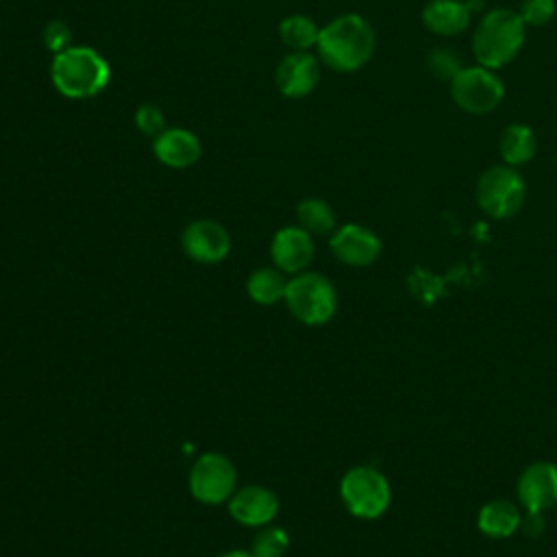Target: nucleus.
Masks as SVG:
<instances>
[{
	"instance_id": "f257e3e1",
	"label": "nucleus",
	"mask_w": 557,
	"mask_h": 557,
	"mask_svg": "<svg viewBox=\"0 0 557 557\" xmlns=\"http://www.w3.org/2000/svg\"><path fill=\"white\" fill-rule=\"evenodd\" d=\"M315 48L322 63L331 70L357 72L372 59L376 35L363 15L344 13L320 28Z\"/></svg>"
},
{
	"instance_id": "9d476101",
	"label": "nucleus",
	"mask_w": 557,
	"mask_h": 557,
	"mask_svg": "<svg viewBox=\"0 0 557 557\" xmlns=\"http://www.w3.org/2000/svg\"><path fill=\"white\" fill-rule=\"evenodd\" d=\"M331 252L346 265L363 268L379 259L381 239L374 231L361 224H344L331 235Z\"/></svg>"
},
{
	"instance_id": "1a4fd4ad",
	"label": "nucleus",
	"mask_w": 557,
	"mask_h": 557,
	"mask_svg": "<svg viewBox=\"0 0 557 557\" xmlns=\"http://www.w3.org/2000/svg\"><path fill=\"white\" fill-rule=\"evenodd\" d=\"M518 500L527 511H546L557 505V466L550 461L529 463L516 483Z\"/></svg>"
},
{
	"instance_id": "cd10ccee",
	"label": "nucleus",
	"mask_w": 557,
	"mask_h": 557,
	"mask_svg": "<svg viewBox=\"0 0 557 557\" xmlns=\"http://www.w3.org/2000/svg\"><path fill=\"white\" fill-rule=\"evenodd\" d=\"M218 557H255V555L248 553V550H228V553H222Z\"/></svg>"
},
{
	"instance_id": "ddd939ff",
	"label": "nucleus",
	"mask_w": 557,
	"mask_h": 557,
	"mask_svg": "<svg viewBox=\"0 0 557 557\" xmlns=\"http://www.w3.org/2000/svg\"><path fill=\"white\" fill-rule=\"evenodd\" d=\"M228 513L244 527H265L278 513V498L263 485H246L228 498Z\"/></svg>"
},
{
	"instance_id": "412c9836",
	"label": "nucleus",
	"mask_w": 557,
	"mask_h": 557,
	"mask_svg": "<svg viewBox=\"0 0 557 557\" xmlns=\"http://www.w3.org/2000/svg\"><path fill=\"white\" fill-rule=\"evenodd\" d=\"M320 28L307 15H289L278 24V35L285 46L296 52H307L318 44Z\"/></svg>"
},
{
	"instance_id": "7ed1b4c3",
	"label": "nucleus",
	"mask_w": 557,
	"mask_h": 557,
	"mask_svg": "<svg viewBox=\"0 0 557 557\" xmlns=\"http://www.w3.org/2000/svg\"><path fill=\"white\" fill-rule=\"evenodd\" d=\"M524 22L511 9L487 11L472 35V52L479 65L490 70L507 65L524 44Z\"/></svg>"
},
{
	"instance_id": "a878e982",
	"label": "nucleus",
	"mask_w": 557,
	"mask_h": 557,
	"mask_svg": "<svg viewBox=\"0 0 557 557\" xmlns=\"http://www.w3.org/2000/svg\"><path fill=\"white\" fill-rule=\"evenodd\" d=\"M41 39H44V46L57 54L70 48L72 30L63 20H50L41 30Z\"/></svg>"
},
{
	"instance_id": "bb28decb",
	"label": "nucleus",
	"mask_w": 557,
	"mask_h": 557,
	"mask_svg": "<svg viewBox=\"0 0 557 557\" xmlns=\"http://www.w3.org/2000/svg\"><path fill=\"white\" fill-rule=\"evenodd\" d=\"M544 527H546V522H544V513L542 511H527L522 516V520H520V529L518 531H522L529 537H540L544 533Z\"/></svg>"
},
{
	"instance_id": "393cba45",
	"label": "nucleus",
	"mask_w": 557,
	"mask_h": 557,
	"mask_svg": "<svg viewBox=\"0 0 557 557\" xmlns=\"http://www.w3.org/2000/svg\"><path fill=\"white\" fill-rule=\"evenodd\" d=\"M557 11L555 0H522L518 15L529 26H544L553 20Z\"/></svg>"
},
{
	"instance_id": "a211bd4d",
	"label": "nucleus",
	"mask_w": 557,
	"mask_h": 557,
	"mask_svg": "<svg viewBox=\"0 0 557 557\" xmlns=\"http://www.w3.org/2000/svg\"><path fill=\"white\" fill-rule=\"evenodd\" d=\"M535 150H537V137L533 128H529L527 124L513 122L500 133L498 152L507 165L518 168L529 163L535 157Z\"/></svg>"
},
{
	"instance_id": "4468645a",
	"label": "nucleus",
	"mask_w": 557,
	"mask_h": 557,
	"mask_svg": "<svg viewBox=\"0 0 557 557\" xmlns=\"http://www.w3.org/2000/svg\"><path fill=\"white\" fill-rule=\"evenodd\" d=\"M320 81V61L309 52H292L276 67V87L287 98L309 96Z\"/></svg>"
},
{
	"instance_id": "f03ea898",
	"label": "nucleus",
	"mask_w": 557,
	"mask_h": 557,
	"mask_svg": "<svg viewBox=\"0 0 557 557\" xmlns=\"http://www.w3.org/2000/svg\"><path fill=\"white\" fill-rule=\"evenodd\" d=\"M50 78L65 98H91L111 81L107 59L89 46H70L57 52L50 65Z\"/></svg>"
},
{
	"instance_id": "4be33fe9",
	"label": "nucleus",
	"mask_w": 557,
	"mask_h": 557,
	"mask_svg": "<svg viewBox=\"0 0 557 557\" xmlns=\"http://www.w3.org/2000/svg\"><path fill=\"white\" fill-rule=\"evenodd\" d=\"M289 548V535L281 527L265 524L261 527L252 542H250V553L255 557H283Z\"/></svg>"
},
{
	"instance_id": "2eb2a0df",
	"label": "nucleus",
	"mask_w": 557,
	"mask_h": 557,
	"mask_svg": "<svg viewBox=\"0 0 557 557\" xmlns=\"http://www.w3.org/2000/svg\"><path fill=\"white\" fill-rule=\"evenodd\" d=\"M152 150L163 165L176 170L194 165L202 154L200 139L191 131L178 126L165 128L161 135H157L152 141Z\"/></svg>"
},
{
	"instance_id": "9b49d317",
	"label": "nucleus",
	"mask_w": 557,
	"mask_h": 557,
	"mask_svg": "<svg viewBox=\"0 0 557 557\" xmlns=\"http://www.w3.org/2000/svg\"><path fill=\"white\" fill-rule=\"evenodd\" d=\"M183 250L198 263H220L231 250L228 231L215 220L191 222L181 237Z\"/></svg>"
},
{
	"instance_id": "0eeeda50",
	"label": "nucleus",
	"mask_w": 557,
	"mask_h": 557,
	"mask_svg": "<svg viewBox=\"0 0 557 557\" xmlns=\"http://www.w3.org/2000/svg\"><path fill=\"white\" fill-rule=\"evenodd\" d=\"M450 98L461 111L483 115L503 102L505 85L498 74L485 65H463L450 81Z\"/></svg>"
},
{
	"instance_id": "dca6fc26",
	"label": "nucleus",
	"mask_w": 557,
	"mask_h": 557,
	"mask_svg": "<svg viewBox=\"0 0 557 557\" xmlns=\"http://www.w3.org/2000/svg\"><path fill=\"white\" fill-rule=\"evenodd\" d=\"M472 9L461 0H431L422 9L424 26L442 37H453L463 33L470 26Z\"/></svg>"
},
{
	"instance_id": "6e6552de",
	"label": "nucleus",
	"mask_w": 557,
	"mask_h": 557,
	"mask_svg": "<svg viewBox=\"0 0 557 557\" xmlns=\"http://www.w3.org/2000/svg\"><path fill=\"white\" fill-rule=\"evenodd\" d=\"M237 470L222 453L200 455L189 470V490L205 505L226 503L235 494Z\"/></svg>"
},
{
	"instance_id": "5701e85b",
	"label": "nucleus",
	"mask_w": 557,
	"mask_h": 557,
	"mask_svg": "<svg viewBox=\"0 0 557 557\" xmlns=\"http://www.w3.org/2000/svg\"><path fill=\"white\" fill-rule=\"evenodd\" d=\"M426 67L433 76L442 81H453V76L463 67L461 59L450 48H435L426 57Z\"/></svg>"
},
{
	"instance_id": "f8f14e48",
	"label": "nucleus",
	"mask_w": 557,
	"mask_h": 557,
	"mask_svg": "<svg viewBox=\"0 0 557 557\" xmlns=\"http://www.w3.org/2000/svg\"><path fill=\"white\" fill-rule=\"evenodd\" d=\"M313 237L302 226H283L270 244L274 265L285 274H300L313 261Z\"/></svg>"
},
{
	"instance_id": "f3484780",
	"label": "nucleus",
	"mask_w": 557,
	"mask_h": 557,
	"mask_svg": "<svg viewBox=\"0 0 557 557\" xmlns=\"http://www.w3.org/2000/svg\"><path fill=\"white\" fill-rule=\"evenodd\" d=\"M520 520H522V513L516 503H511L507 498H496V500L485 503L479 509L476 527L483 535H487L492 540H505V537H511L520 529Z\"/></svg>"
},
{
	"instance_id": "20e7f679",
	"label": "nucleus",
	"mask_w": 557,
	"mask_h": 557,
	"mask_svg": "<svg viewBox=\"0 0 557 557\" xmlns=\"http://www.w3.org/2000/svg\"><path fill=\"white\" fill-rule=\"evenodd\" d=\"M285 302L298 322L307 326H320L335 315L337 292L326 276L318 272H300L287 281Z\"/></svg>"
},
{
	"instance_id": "aec40b11",
	"label": "nucleus",
	"mask_w": 557,
	"mask_h": 557,
	"mask_svg": "<svg viewBox=\"0 0 557 557\" xmlns=\"http://www.w3.org/2000/svg\"><path fill=\"white\" fill-rule=\"evenodd\" d=\"M298 226H302L311 235H326L335 231V211L322 198H305L296 207Z\"/></svg>"
},
{
	"instance_id": "423d86ee",
	"label": "nucleus",
	"mask_w": 557,
	"mask_h": 557,
	"mask_svg": "<svg viewBox=\"0 0 557 557\" xmlns=\"http://www.w3.org/2000/svg\"><path fill=\"white\" fill-rule=\"evenodd\" d=\"M527 196V185L520 172L507 163L487 168L476 181V205L494 220L516 215Z\"/></svg>"
},
{
	"instance_id": "b1692460",
	"label": "nucleus",
	"mask_w": 557,
	"mask_h": 557,
	"mask_svg": "<svg viewBox=\"0 0 557 557\" xmlns=\"http://www.w3.org/2000/svg\"><path fill=\"white\" fill-rule=\"evenodd\" d=\"M135 124L144 135L157 137L165 131V113L157 104L144 102L135 111Z\"/></svg>"
},
{
	"instance_id": "6ab92c4d",
	"label": "nucleus",
	"mask_w": 557,
	"mask_h": 557,
	"mask_svg": "<svg viewBox=\"0 0 557 557\" xmlns=\"http://www.w3.org/2000/svg\"><path fill=\"white\" fill-rule=\"evenodd\" d=\"M278 268H259L246 281L248 296L259 305H276L285 300L287 281Z\"/></svg>"
},
{
	"instance_id": "39448f33",
	"label": "nucleus",
	"mask_w": 557,
	"mask_h": 557,
	"mask_svg": "<svg viewBox=\"0 0 557 557\" xmlns=\"http://www.w3.org/2000/svg\"><path fill=\"white\" fill-rule=\"evenodd\" d=\"M339 496L355 518L374 520L387 511L392 500V487L385 474L376 468L355 466L342 476Z\"/></svg>"
}]
</instances>
